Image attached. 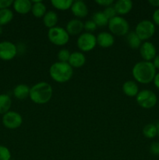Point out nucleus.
Listing matches in <instances>:
<instances>
[{
	"label": "nucleus",
	"mask_w": 159,
	"mask_h": 160,
	"mask_svg": "<svg viewBox=\"0 0 159 160\" xmlns=\"http://www.w3.org/2000/svg\"><path fill=\"white\" fill-rule=\"evenodd\" d=\"M58 20H59V17H58L57 13L53 10L47 11V12L43 17L44 24L49 29L56 27Z\"/></svg>",
	"instance_id": "412c9836"
},
{
	"label": "nucleus",
	"mask_w": 159,
	"mask_h": 160,
	"mask_svg": "<svg viewBox=\"0 0 159 160\" xmlns=\"http://www.w3.org/2000/svg\"><path fill=\"white\" fill-rule=\"evenodd\" d=\"M51 5L54 8L59 10H67L70 9L73 5V0H51Z\"/></svg>",
	"instance_id": "a878e982"
},
{
	"label": "nucleus",
	"mask_w": 159,
	"mask_h": 160,
	"mask_svg": "<svg viewBox=\"0 0 159 160\" xmlns=\"http://www.w3.org/2000/svg\"><path fill=\"white\" fill-rule=\"evenodd\" d=\"M48 38L50 42L57 46H63L70 41V34L65 28L61 27H55L49 29L48 32Z\"/></svg>",
	"instance_id": "39448f33"
},
{
	"label": "nucleus",
	"mask_w": 159,
	"mask_h": 160,
	"mask_svg": "<svg viewBox=\"0 0 159 160\" xmlns=\"http://www.w3.org/2000/svg\"><path fill=\"white\" fill-rule=\"evenodd\" d=\"M108 27L111 34L117 36L126 35L129 31V23L121 16H116L109 20Z\"/></svg>",
	"instance_id": "20e7f679"
},
{
	"label": "nucleus",
	"mask_w": 159,
	"mask_h": 160,
	"mask_svg": "<svg viewBox=\"0 0 159 160\" xmlns=\"http://www.w3.org/2000/svg\"><path fill=\"white\" fill-rule=\"evenodd\" d=\"M143 134L147 138H154L157 135V125L154 123H148L143 128Z\"/></svg>",
	"instance_id": "bb28decb"
},
{
	"label": "nucleus",
	"mask_w": 159,
	"mask_h": 160,
	"mask_svg": "<svg viewBox=\"0 0 159 160\" xmlns=\"http://www.w3.org/2000/svg\"><path fill=\"white\" fill-rule=\"evenodd\" d=\"M150 152L154 156H159V142H154L150 146Z\"/></svg>",
	"instance_id": "2f4dec72"
},
{
	"label": "nucleus",
	"mask_w": 159,
	"mask_h": 160,
	"mask_svg": "<svg viewBox=\"0 0 159 160\" xmlns=\"http://www.w3.org/2000/svg\"><path fill=\"white\" fill-rule=\"evenodd\" d=\"M70 55H71V53L66 48H62V49L59 50L57 55L59 62H68L70 57Z\"/></svg>",
	"instance_id": "cd10ccee"
},
{
	"label": "nucleus",
	"mask_w": 159,
	"mask_h": 160,
	"mask_svg": "<svg viewBox=\"0 0 159 160\" xmlns=\"http://www.w3.org/2000/svg\"><path fill=\"white\" fill-rule=\"evenodd\" d=\"M103 12H104V14L106 16V17H107L108 20H111V19L114 18V17L117 16L116 10H115V8H114L113 5L110 6H108V7H105V9H104Z\"/></svg>",
	"instance_id": "c756f323"
},
{
	"label": "nucleus",
	"mask_w": 159,
	"mask_h": 160,
	"mask_svg": "<svg viewBox=\"0 0 159 160\" xmlns=\"http://www.w3.org/2000/svg\"><path fill=\"white\" fill-rule=\"evenodd\" d=\"M140 54L143 58V61L151 62V60L157 56V49L154 44L151 42L146 41L141 44L140 47Z\"/></svg>",
	"instance_id": "9b49d317"
},
{
	"label": "nucleus",
	"mask_w": 159,
	"mask_h": 160,
	"mask_svg": "<svg viewBox=\"0 0 159 160\" xmlns=\"http://www.w3.org/2000/svg\"><path fill=\"white\" fill-rule=\"evenodd\" d=\"M52 94L53 89L51 84L45 81H41L31 88L29 97L33 102L43 105L51 100Z\"/></svg>",
	"instance_id": "f03ea898"
},
{
	"label": "nucleus",
	"mask_w": 159,
	"mask_h": 160,
	"mask_svg": "<svg viewBox=\"0 0 159 160\" xmlns=\"http://www.w3.org/2000/svg\"><path fill=\"white\" fill-rule=\"evenodd\" d=\"M153 82H154L155 87L157 88L159 90V72H158V73H156V75H155V77H154V81H153Z\"/></svg>",
	"instance_id": "e433bc0d"
},
{
	"label": "nucleus",
	"mask_w": 159,
	"mask_h": 160,
	"mask_svg": "<svg viewBox=\"0 0 159 160\" xmlns=\"http://www.w3.org/2000/svg\"><path fill=\"white\" fill-rule=\"evenodd\" d=\"M136 101L140 107L148 109L154 108L156 106L157 102V97L151 90L144 89L139 92L136 96Z\"/></svg>",
	"instance_id": "423d86ee"
},
{
	"label": "nucleus",
	"mask_w": 159,
	"mask_h": 160,
	"mask_svg": "<svg viewBox=\"0 0 159 160\" xmlns=\"http://www.w3.org/2000/svg\"><path fill=\"white\" fill-rule=\"evenodd\" d=\"M13 1L12 0H0V9H9L11 6H12Z\"/></svg>",
	"instance_id": "473e14b6"
},
{
	"label": "nucleus",
	"mask_w": 159,
	"mask_h": 160,
	"mask_svg": "<svg viewBox=\"0 0 159 160\" xmlns=\"http://www.w3.org/2000/svg\"><path fill=\"white\" fill-rule=\"evenodd\" d=\"M11 152L7 147L0 145V160H10Z\"/></svg>",
	"instance_id": "c85d7f7f"
},
{
	"label": "nucleus",
	"mask_w": 159,
	"mask_h": 160,
	"mask_svg": "<svg viewBox=\"0 0 159 160\" xmlns=\"http://www.w3.org/2000/svg\"><path fill=\"white\" fill-rule=\"evenodd\" d=\"M11 106H12V100L9 95L6 94H1L0 95V114L4 115L5 113L10 111Z\"/></svg>",
	"instance_id": "5701e85b"
},
{
	"label": "nucleus",
	"mask_w": 159,
	"mask_h": 160,
	"mask_svg": "<svg viewBox=\"0 0 159 160\" xmlns=\"http://www.w3.org/2000/svg\"><path fill=\"white\" fill-rule=\"evenodd\" d=\"M2 124L8 129L14 130L19 128L23 123L22 116L16 111H9L2 115Z\"/></svg>",
	"instance_id": "1a4fd4ad"
},
{
	"label": "nucleus",
	"mask_w": 159,
	"mask_h": 160,
	"mask_svg": "<svg viewBox=\"0 0 159 160\" xmlns=\"http://www.w3.org/2000/svg\"><path fill=\"white\" fill-rule=\"evenodd\" d=\"M13 19V12L10 9H0V26L8 24Z\"/></svg>",
	"instance_id": "393cba45"
},
{
	"label": "nucleus",
	"mask_w": 159,
	"mask_h": 160,
	"mask_svg": "<svg viewBox=\"0 0 159 160\" xmlns=\"http://www.w3.org/2000/svg\"><path fill=\"white\" fill-rule=\"evenodd\" d=\"M78 48L84 52H88L93 50L97 45L96 36L92 33L84 32L80 34L76 41Z\"/></svg>",
	"instance_id": "6e6552de"
},
{
	"label": "nucleus",
	"mask_w": 159,
	"mask_h": 160,
	"mask_svg": "<svg viewBox=\"0 0 159 160\" xmlns=\"http://www.w3.org/2000/svg\"><path fill=\"white\" fill-rule=\"evenodd\" d=\"M10 160H14V159H10Z\"/></svg>",
	"instance_id": "a19ab883"
},
{
	"label": "nucleus",
	"mask_w": 159,
	"mask_h": 160,
	"mask_svg": "<svg viewBox=\"0 0 159 160\" xmlns=\"http://www.w3.org/2000/svg\"><path fill=\"white\" fill-rule=\"evenodd\" d=\"M148 2L154 7H157V9L159 8V0H149Z\"/></svg>",
	"instance_id": "4c0bfd02"
},
{
	"label": "nucleus",
	"mask_w": 159,
	"mask_h": 160,
	"mask_svg": "<svg viewBox=\"0 0 159 160\" xmlns=\"http://www.w3.org/2000/svg\"><path fill=\"white\" fill-rule=\"evenodd\" d=\"M95 2H96L97 4L100 5V6H105V7L112 6V5L114 4L113 0H96Z\"/></svg>",
	"instance_id": "72a5a7b5"
},
{
	"label": "nucleus",
	"mask_w": 159,
	"mask_h": 160,
	"mask_svg": "<svg viewBox=\"0 0 159 160\" xmlns=\"http://www.w3.org/2000/svg\"><path fill=\"white\" fill-rule=\"evenodd\" d=\"M2 31H3V30H2V27L0 26V35H1V34H2Z\"/></svg>",
	"instance_id": "58836bf2"
},
{
	"label": "nucleus",
	"mask_w": 159,
	"mask_h": 160,
	"mask_svg": "<svg viewBox=\"0 0 159 160\" xmlns=\"http://www.w3.org/2000/svg\"><path fill=\"white\" fill-rule=\"evenodd\" d=\"M157 135L159 136V124H157Z\"/></svg>",
	"instance_id": "ea45409f"
},
{
	"label": "nucleus",
	"mask_w": 159,
	"mask_h": 160,
	"mask_svg": "<svg viewBox=\"0 0 159 160\" xmlns=\"http://www.w3.org/2000/svg\"><path fill=\"white\" fill-rule=\"evenodd\" d=\"M123 91L129 97H136L139 93V87L135 81H126L123 85Z\"/></svg>",
	"instance_id": "6ab92c4d"
},
{
	"label": "nucleus",
	"mask_w": 159,
	"mask_h": 160,
	"mask_svg": "<svg viewBox=\"0 0 159 160\" xmlns=\"http://www.w3.org/2000/svg\"><path fill=\"white\" fill-rule=\"evenodd\" d=\"M68 63L73 68H80L86 63V57L81 52H73L70 55Z\"/></svg>",
	"instance_id": "f3484780"
},
{
	"label": "nucleus",
	"mask_w": 159,
	"mask_h": 160,
	"mask_svg": "<svg viewBox=\"0 0 159 160\" xmlns=\"http://www.w3.org/2000/svg\"><path fill=\"white\" fill-rule=\"evenodd\" d=\"M155 24L149 20H143L139 22L135 28V33L141 41H147L154 36L155 33Z\"/></svg>",
	"instance_id": "0eeeda50"
},
{
	"label": "nucleus",
	"mask_w": 159,
	"mask_h": 160,
	"mask_svg": "<svg viewBox=\"0 0 159 160\" xmlns=\"http://www.w3.org/2000/svg\"><path fill=\"white\" fill-rule=\"evenodd\" d=\"M33 3L30 0H15L12 3L14 10L19 14L25 15L31 12Z\"/></svg>",
	"instance_id": "2eb2a0df"
},
{
	"label": "nucleus",
	"mask_w": 159,
	"mask_h": 160,
	"mask_svg": "<svg viewBox=\"0 0 159 160\" xmlns=\"http://www.w3.org/2000/svg\"><path fill=\"white\" fill-rule=\"evenodd\" d=\"M97 45L101 48H109L115 43V38L110 32L103 31L96 36Z\"/></svg>",
	"instance_id": "4468645a"
},
{
	"label": "nucleus",
	"mask_w": 159,
	"mask_h": 160,
	"mask_svg": "<svg viewBox=\"0 0 159 160\" xmlns=\"http://www.w3.org/2000/svg\"><path fill=\"white\" fill-rule=\"evenodd\" d=\"M126 43L132 49H137V48H140L142 41L137 36L135 31H131L126 34Z\"/></svg>",
	"instance_id": "4be33fe9"
},
{
	"label": "nucleus",
	"mask_w": 159,
	"mask_h": 160,
	"mask_svg": "<svg viewBox=\"0 0 159 160\" xmlns=\"http://www.w3.org/2000/svg\"><path fill=\"white\" fill-rule=\"evenodd\" d=\"M18 51L17 46L9 41H2L0 42V59L9 61L17 56Z\"/></svg>",
	"instance_id": "9d476101"
},
{
	"label": "nucleus",
	"mask_w": 159,
	"mask_h": 160,
	"mask_svg": "<svg viewBox=\"0 0 159 160\" xmlns=\"http://www.w3.org/2000/svg\"><path fill=\"white\" fill-rule=\"evenodd\" d=\"M113 6L117 14L120 16L126 15L132 9V2L131 0H118L114 2Z\"/></svg>",
	"instance_id": "dca6fc26"
},
{
	"label": "nucleus",
	"mask_w": 159,
	"mask_h": 160,
	"mask_svg": "<svg viewBox=\"0 0 159 160\" xmlns=\"http://www.w3.org/2000/svg\"><path fill=\"white\" fill-rule=\"evenodd\" d=\"M152 63L153 65L154 66L156 70H157H157H159V55H157V56H155V58L153 59Z\"/></svg>",
	"instance_id": "c9c22d12"
},
{
	"label": "nucleus",
	"mask_w": 159,
	"mask_h": 160,
	"mask_svg": "<svg viewBox=\"0 0 159 160\" xmlns=\"http://www.w3.org/2000/svg\"><path fill=\"white\" fill-rule=\"evenodd\" d=\"M65 30L70 35H78L84 30V23L80 19H72L65 26Z\"/></svg>",
	"instance_id": "ddd939ff"
},
{
	"label": "nucleus",
	"mask_w": 159,
	"mask_h": 160,
	"mask_svg": "<svg viewBox=\"0 0 159 160\" xmlns=\"http://www.w3.org/2000/svg\"><path fill=\"white\" fill-rule=\"evenodd\" d=\"M92 20L94 22L97 27H99V28L108 26L109 21L108 19L104 14L103 11H98V12H94L93 17H92Z\"/></svg>",
	"instance_id": "b1692460"
},
{
	"label": "nucleus",
	"mask_w": 159,
	"mask_h": 160,
	"mask_svg": "<svg viewBox=\"0 0 159 160\" xmlns=\"http://www.w3.org/2000/svg\"><path fill=\"white\" fill-rule=\"evenodd\" d=\"M97 28L98 27H97V25L95 24V23L92 20H87L84 23V30L86 31V32L92 33L93 31H96Z\"/></svg>",
	"instance_id": "7c9ffc66"
},
{
	"label": "nucleus",
	"mask_w": 159,
	"mask_h": 160,
	"mask_svg": "<svg viewBox=\"0 0 159 160\" xmlns=\"http://www.w3.org/2000/svg\"><path fill=\"white\" fill-rule=\"evenodd\" d=\"M152 19L153 23H154V24L159 26V8L156 9V10H154V12H153Z\"/></svg>",
	"instance_id": "f704fd0d"
},
{
	"label": "nucleus",
	"mask_w": 159,
	"mask_h": 160,
	"mask_svg": "<svg viewBox=\"0 0 159 160\" xmlns=\"http://www.w3.org/2000/svg\"><path fill=\"white\" fill-rule=\"evenodd\" d=\"M152 62L140 61L133 66L132 74L137 82L143 84H147L152 82L157 71Z\"/></svg>",
	"instance_id": "f257e3e1"
},
{
	"label": "nucleus",
	"mask_w": 159,
	"mask_h": 160,
	"mask_svg": "<svg viewBox=\"0 0 159 160\" xmlns=\"http://www.w3.org/2000/svg\"><path fill=\"white\" fill-rule=\"evenodd\" d=\"M70 9L72 13L76 17V19L84 18L88 14V8L87 4L81 0H76L73 2Z\"/></svg>",
	"instance_id": "f8f14e48"
},
{
	"label": "nucleus",
	"mask_w": 159,
	"mask_h": 160,
	"mask_svg": "<svg viewBox=\"0 0 159 160\" xmlns=\"http://www.w3.org/2000/svg\"><path fill=\"white\" fill-rule=\"evenodd\" d=\"M31 88L24 84H20L16 86L13 89V95L19 100H24L30 95Z\"/></svg>",
	"instance_id": "a211bd4d"
},
{
	"label": "nucleus",
	"mask_w": 159,
	"mask_h": 160,
	"mask_svg": "<svg viewBox=\"0 0 159 160\" xmlns=\"http://www.w3.org/2000/svg\"><path fill=\"white\" fill-rule=\"evenodd\" d=\"M33 3L32 9H31V12L33 16L37 18H41L45 16V14L47 12V7L42 1L41 0H34L31 1Z\"/></svg>",
	"instance_id": "aec40b11"
},
{
	"label": "nucleus",
	"mask_w": 159,
	"mask_h": 160,
	"mask_svg": "<svg viewBox=\"0 0 159 160\" xmlns=\"http://www.w3.org/2000/svg\"><path fill=\"white\" fill-rule=\"evenodd\" d=\"M49 74L51 79L57 83H66L73 75V68L68 62H56L50 67Z\"/></svg>",
	"instance_id": "7ed1b4c3"
}]
</instances>
